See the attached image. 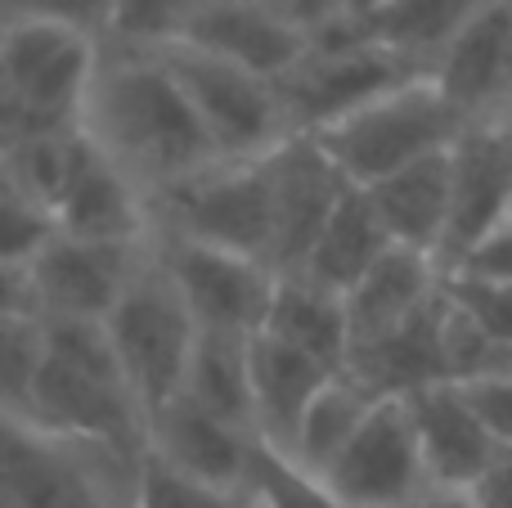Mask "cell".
Returning a JSON list of instances; mask_svg holds the SVG:
<instances>
[{
    "instance_id": "9c48e42d",
    "label": "cell",
    "mask_w": 512,
    "mask_h": 508,
    "mask_svg": "<svg viewBox=\"0 0 512 508\" xmlns=\"http://www.w3.org/2000/svg\"><path fill=\"white\" fill-rule=\"evenodd\" d=\"M153 252L203 333L256 338L265 329L274 288H279L274 266L194 239H176V234H153Z\"/></svg>"
},
{
    "instance_id": "7c38bea8",
    "label": "cell",
    "mask_w": 512,
    "mask_h": 508,
    "mask_svg": "<svg viewBox=\"0 0 512 508\" xmlns=\"http://www.w3.org/2000/svg\"><path fill=\"white\" fill-rule=\"evenodd\" d=\"M409 419H414L418 446L427 459L432 486H454V491H481L495 477V468L508 459L490 423L481 419L477 401L459 383H432L423 392L405 396Z\"/></svg>"
},
{
    "instance_id": "ffe728a7",
    "label": "cell",
    "mask_w": 512,
    "mask_h": 508,
    "mask_svg": "<svg viewBox=\"0 0 512 508\" xmlns=\"http://www.w3.org/2000/svg\"><path fill=\"white\" fill-rule=\"evenodd\" d=\"M252 356V414H256V437L274 441V446H288L292 432H297L306 405L315 401V392L342 369H328L319 360L292 351L288 342L270 338V333H256L248 342Z\"/></svg>"
},
{
    "instance_id": "9a60e30c",
    "label": "cell",
    "mask_w": 512,
    "mask_h": 508,
    "mask_svg": "<svg viewBox=\"0 0 512 508\" xmlns=\"http://www.w3.org/2000/svg\"><path fill=\"white\" fill-rule=\"evenodd\" d=\"M454 221L445 248V275L512 216V126H468L450 149Z\"/></svg>"
},
{
    "instance_id": "d590c367",
    "label": "cell",
    "mask_w": 512,
    "mask_h": 508,
    "mask_svg": "<svg viewBox=\"0 0 512 508\" xmlns=\"http://www.w3.org/2000/svg\"><path fill=\"white\" fill-rule=\"evenodd\" d=\"M468 396L477 401L481 419L490 423V432L499 437V446L512 455V378H495V383L468 387Z\"/></svg>"
},
{
    "instance_id": "f1b7e54d",
    "label": "cell",
    "mask_w": 512,
    "mask_h": 508,
    "mask_svg": "<svg viewBox=\"0 0 512 508\" xmlns=\"http://www.w3.org/2000/svg\"><path fill=\"white\" fill-rule=\"evenodd\" d=\"M248 495L256 508H342L333 486L319 473L301 468L283 446L256 437L252 459H248Z\"/></svg>"
},
{
    "instance_id": "8d00e7d4",
    "label": "cell",
    "mask_w": 512,
    "mask_h": 508,
    "mask_svg": "<svg viewBox=\"0 0 512 508\" xmlns=\"http://www.w3.org/2000/svg\"><path fill=\"white\" fill-rule=\"evenodd\" d=\"M414 508H486L477 491H454V486H432Z\"/></svg>"
},
{
    "instance_id": "d4e9b609",
    "label": "cell",
    "mask_w": 512,
    "mask_h": 508,
    "mask_svg": "<svg viewBox=\"0 0 512 508\" xmlns=\"http://www.w3.org/2000/svg\"><path fill=\"white\" fill-rule=\"evenodd\" d=\"M490 0H378L364 18L373 41L405 54L409 63L432 72V63L445 54V45L486 9Z\"/></svg>"
},
{
    "instance_id": "d6986e66",
    "label": "cell",
    "mask_w": 512,
    "mask_h": 508,
    "mask_svg": "<svg viewBox=\"0 0 512 508\" xmlns=\"http://www.w3.org/2000/svg\"><path fill=\"white\" fill-rule=\"evenodd\" d=\"M373 207H378L382 225H387L391 243L409 252L436 257L445 266V248H450V221H454V171L450 153L418 162V167L400 171V176L382 180L369 189Z\"/></svg>"
},
{
    "instance_id": "83f0119b",
    "label": "cell",
    "mask_w": 512,
    "mask_h": 508,
    "mask_svg": "<svg viewBox=\"0 0 512 508\" xmlns=\"http://www.w3.org/2000/svg\"><path fill=\"white\" fill-rule=\"evenodd\" d=\"M81 131H63V135H14L0 140V180L5 189L41 203L54 216V203L63 194V180L72 167V149H77Z\"/></svg>"
},
{
    "instance_id": "e575fe53",
    "label": "cell",
    "mask_w": 512,
    "mask_h": 508,
    "mask_svg": "<svg viewBox=\"0 0 512 508\" xmlns=\"http://www.w3.org/2000/svg\"><path fill=\"white\" fill-rule=\"evenodd\" d=\"M450 293L459 297V306H468L499 342L512 347V288H486V284H463L450 279Z\"/></svg>"
},
{
    "instance_id": "44dd1931",
    "label": "cell",
    "mask_w": 512,
    "mask_h": 508,
    "mask_svg": "<svg viewBox=\"0 0 512 508\" xmlns=\"http://www.w3.org/2000/svg\"><path fill=\"white\" fill-rule=\"evenodd\" d=\"M391 248H396V243H391L369 189H351V194L337 203V212L328 216V225L315 239L310 257L301 261V270H292V275L346 297Z\"/></svg>"
},
{
    "instance_id": "5b68a950",
    "label": "cell",
    "mask_w": 512,
    "mask_h": 508,
    "mask_svg": "<svg viewBox=\"0 0 512 508\" xmlns=\"http://www.w3.org/2000/svg\"><path fill=\"white\" fill-rule=\"evenodd\" d=\"M153 234H176L274 266L270 153L252 162H216L153 198Z\"/></svg>"
},
{
    "instance_id": "ab89813d",
    "label": "cell",
    "mask_w": 512,
    "mask_h": 508,
    "mask_svg": "<svg viewBox=\"0 0 512 508\" xmlns=\"http://www.w3.org/2000/svg\"><path fill=\"white\" fill-rule=\"evenodd\" d=\"M508 459H512V455H508Z\"/></svg>"
},
{
    "instance_id": "f35d334b",
    "label": "cell",
    "mask_w": 512,
    "mask_h": 508,
    "mask_svg": "<svg viewBox=\"0 0 512 508\" xmlns=\"http://www.w3.org/2000/svg\"><path fill=\"white\" fill-rule=\"evenodd\" d=\"M504 126H512V108H508V117H504Z\"/></svg>"
},
{
    "instance_id": "74e56055",
    "label": "cell",
    "mask_w": 512,
    "mask_h": 508,
    "mask_svg": "<svg viewBox=\"0 0 512 508\" xmlns=\"http://www.w3.org/2000/svg\"><path fill=\"white\" fill-rule=\"evenodd\" d=\"M477 495L486 508H512V459H504V464L495 468V477H490Z\"/></svg>"
},
{
    "instance_id": "e0dca14e",
    "label": "cell",
    "mask_w": 512,
    "mask_h": 508,
    "mask_svg": "<svg viewBox=\"0 0 512 508\" xmlns=\"http://www.w3.org/2000/svg\"><path fill=\"white\" fill-rule=\"evenodd\" d=\"M252 446H256V432L216 419V414H207L203 405L185 401V396H176L167 410L149 419L153 455L167 459L180 473L203 477V482H216V486L248 482Z\"/></svg>"
},
{
    "instance_id": "4316f807",
    "label": "cell",
    "mask_w": 512,
    "mask_h": 508,
    "mask_svg": "<svg viewBox=\"0 0 512 508\" xmlns=\"http://www.w3.org/2000/svg\"><path fill=\"white\" fill-rule=\"evenodd\" d=\"M207 0H113L104 50L117 54H162L189 41Z\"/></svg>"
},
{
    "instance_id": "ac0fdd59",
    "label": "cell",
    "mask_w": 512,
    "mask_h": 508,
    "mask_svg": "<svg viewBox=\"0 0 512 508\" xmlns=\"http://www.w3.org/2000/svg\"><path fill=\"white\" fill-rule=\"evenodd\" d=\"M445 266L436 257L409 248H391L360 284L346 293V315H351V338L355 347L387 338V333L405 329L409 320L436 306V297L445 293ZM355 356V351H351Z\"/></svg>"
},
{
    "instance_id": "4dcf8cb0",
    "label": "cell",
    "mask_w": 512,
    "mask_h": 508,
    "mask_svg": "<svg viewBox=\"0 0 512 508\" xmlns=\"http://www.w3.org/2000/svg\"><path fill=\"white\" fill-rule=\"evenodd\" d=\"M131 508H256L248 486H216L203 477H189L144 450L140 477H135V504Z\"/></svg>"
},
{
    "instance_id": "30bf717a",
    "label": "cell",
    "mask_w": 512,
    "mask_h": 508,
    "mask_svg": "<svg viewBox=\"0 0 512 508\" xmlns=\"http://www.w3.org/2000/svg\"><path fill=\"white\" fill-rule=\"evenodd\" d=\"M342 508H414L432 491L405 396H382L355 441L324 473Z\"/></svg>"
},
{
    "instance_id": "f546056e",
    "label": "cell",
    "mask_w": 512,
    "mask_h": 508,
    "mask_svg": "<svg viewBox=\"0 0 512 508\" xmlns=\"http://www.w3.org/2000/svg\"><path fill=\"white\" fill-rule=\"evenodd\" d=\"M50 356V329L32 311H5L0 320V383H5V419H18L36 392V378Z\"/></svg>"
},
{
    "instance_id": "7402d4cb",
    "label": "cell",
    "mask_w": 512,
    "mask_h": 508,
    "mask_svg": "<svg viewBox=\"0 0 512 508\" xmlns=\"http://www.w3.org/2000/svg\"><path fill=\"white\" fill-rule=\"evenodd\" d=\"M270 338L288 342L292 351L319 360L328 369H351V315H346V297L328 293V288L310 284L301 275H279L274 288L270 315H265V329Z\"/></svg>"
},
{
    "instance_id": "7a4b0ae2",
    "label": "cell",
    "mask_w": 512,
    "mask_h": 508,
    "mask_svg": "<svg viewBox=\"0 0 512 508\" xmlns=\"http://www.w3.org/2000/svg\"><path fill=\"white\" fill-rule=\"evenodd\" d=\"M104 41L50 18H5L0 27V140L81 131Z\"/></svg>"
},
{
    "instance_id": "8fae6325",
    "label": "cell",
    "mask_w": 512,
    "mask_h": 508,
    "mask_svg": "<svg viewBox=\"0 0 512 508\" xmlns=\"http://www.w3.org/2000/svg\"><path fill=\"white\" fill-rule=\"evenodd\" d=\"M54 225L72 239L95 243H153V203L86 131L77 135Z\"/></svg>"
},
{
    "instance_id": "d6a6232c",
    "label": "cell",
    "mask_w": 512,
    "mask_h": 508,
    "mask_svg": "<svg viewBox=\"0 0 512 508\" xmlns=\"http://www.w3.org/2000/svg\"><path fill=\"white\" fill-rule=\"evenodd\" d=\"M450 279L486 284V288H512V216L499 225V230H490L486 239L450 270Z\"/></svg>"
},
{
    "instance_id": "5bb4252c",
    "label": "cell",
    "mask_w": 512,
    "mask_h": 508,
    "mask_svg": "<svg viewBox=\"0 0 512 508\" xmlns=\"http://www.w3.org/2000/svg\"><path fill=\"white\" fill-rule=\"evenodd\" d=\"M432 81L445 90L468 126H495L512 108V0H490L432 63Z\"/></svg>"
},
{
    "instance_id": "2e32d148",
    "label": "cell",
    "mask_w": 512,
    "mask_h": 508,
    "mask_svg": "<svg viewBox=\"0 0 512 508\" xmlns=\"http://www.w3.org/2000/svg\"><path fill=\"white\" fill-rule=\"evenodd\" d=\"M189 45H203V50L270 81L292 77L310 54L306 32L288 23L270 0H207V9L189 32Z\"/></svg>"
},
{
    "instance_id": "52a82bcc",
    "label": "cell",
    "mask_w": 512,
    "mask_h": 508,
    "mask_svg": "<svg viewBox=\"0 0 512 508\" xmlns=\"http://www.w3.org/2000/svg\"><path fill=\"white\" fill-rule=\"evenodd\" d=\"M149 243H95L54 234L32 266L5 270V311H32L50 324H108Z\"/></svg>"
},
{
    "instance_id": "277c9868",
    "label": "cell",
    "mask_w": 512,
    "mask_h": 508,
    "mask_svg": "<svg viewBox=\"0 0 512 508\" xmlns=\"http://www.w3.org/2000/svg\"><path fill=\"white\" fill-rule=\"evenodd\" d=\"M104 329L108 342H113L117 365H122L126 383H131L135 405L144 410V423H149L153 414H162L185 392L189 360H194L198 333H203L198 320L189 315L180 288L162 270L153 243L140 275L131 279V288L117 302V311L108 315Z\"/></svg>"
},
{
    "instance_id": "1f68e13d",
    "label": "cell",
    "mask_w": 512,
    "mask_h": 508,
    "mask_svg": "<svg viewBox=\"0 0 512 508\" xmlns=\"http://www.w3.org/2000/svg\"><path fill=\"white\" fill-rule=\"evenodd\" d=\"M59 234L54 216L41 203L5 189V207H0V270H23L36 261V252Z\"/></svg>"
},
{
    "instance_id": "484cf974",
    "label": "cell",
    "mask_w": 512,
    "mask_h": 508,
    "mask_svg": "<svg viewBox=\"0 0 512 508\" xmlns=\"http://www.w3.org/2000/svg\"><path fill=\"white\" fill-rule=\"evenodd\" d=\"M252 338H230V333H198L194 360L185 374V401L203 405L207 414L234 423V428L256 432L252 414Z\"/></svg>"
},
{
    "instance_id": "603a6c76",
    "label": "cell",
    "mask_w": 512,
    "mask_h": 508,
    "mask_svg": "<svg viewBox=\"0 0 512 508\" xmlns=\"http://www.w3.org/2000/svg\"><path fill=\"white\" fill-rule=\"evenodd\" d=\"M450 284V279H445ZM445 293L436 297V306H427L418 320H409L405 329L387 333V338L355 347L351 374L360 383H369L378 396H414L432 383H450L445 378Z\"/></svg>"
},
{
    "instance_id": "ba28073f",
    "label": "cell",
    "mask_w": 512,
    "mask_h": 508,
    "mask_svg": "<svg viewBox=\"0 0 512 508\" xmlns=\"http://www.w3.org/2000/svg\"><path fill=\"white\" fill-rule=\"evenodd\" d=\"M423 72L427 68L409 63L405 54L373 41L360 18V23H342L319 32L310 41V54L301 59V68L292 77H283L279 86H283V99H288L292 131L315 135L324 126L342 122L355 108L373 104L387 90L423 77Z\"/></svg>"
},
{
    "instance_id": "4fadbf2b",
    "label": "cell",
    "mask_w": 512,
    "mask_h": 508,
    "mask_svg": "<svg viewBox=\"0 0 512 508\" xmlns=\"http://www.w3.org/2000/svg\"><path fill=\"white\" fill-rule=\"evenodd\" d=\"M274 176V270L292 275L310 257L315 239L324 234L328 216L337 212L351 180L333 167L324 149L310 135H292L283 149L270 153Z\"/></svg>"
},
{
    "instance_id": "cb8c5ba5",
    "label": "cell",
    "mask_w": 512,
    "mask_h": 508,
    "mask_svg": "<svg viewBox=\"0 0 512 508\" xmlns=\"http://www.w3.org/2000/svg\"><path fill=\"white\" fill-rule=\"evenodd\" d=\"M378 401L382 396L373 392L369 383H360L351 369H342V374H333L315 392V401L306 405L297 432H292V441L283 450H288L301 468H310V473L324 477L328 468L342 459V450L355 441V432L364 428V419L373 414Z\"/></svg>"
},
{
    "instance_id": "8992f818",
    "label": "cell",
    "mask_w": 512,
    "mask_h": 508,
    "mask_svg": "<svg viewBox=\"0 0 512 508\" xmlns=\"http://www.w3.org/2000/svg\"><path fill=\"white\" fill-rule=\"evenodd\" d=\"M162 63H167L171 77L189 95L198 122L212 135L216 153L225 162L265 158V153L283 149L297 135L279 81L256 77V72L189 41L162 50Z\"/></svg>"
},
{
    "instance_id": "3957f363",
    "label": "cell",
    "mask_w": 512,
    "mask_h": 508,
    "mask_svg": "<svg viewBox=\"0 0 512 508\" xmlns=\"http://www.w3.org/2000/svg\"><path fill=\"white\" fill-rule=\"evenodd\" d=\"M468 122L445 99V90L432 81V72L405 81V86L378 95L373 104L346 113L342 122L315 131L310 140L333 158V167L355 189H373L418 162L450 153Z\"/></svg>"
},
{
    "instance_id": "6da1fadb",
    "label": "cell",
    "mask_w": 512,
    "mask_h": 508,
    "mask_svg": "<svg viewBox=\"0 0 512 508\" xmlns=\"http://www.w3.org/2000/svg\"><path fill=\"white\" fill-rule=\"evenodd\" d=\"M81 131L153 198L225 162L162 54L104 50Z\"/></svg>"
},
{
    "instance_id": "836d02e7",
    "label": "cell",
    "mask_w": 512,
    "mask_h": 508,
    "mask_svg": "<svg viewBox=\"0 0 512 508\" xmlns=\"http://www.w3.org/2000/svg\"><path fill=\"white\" fill-rule=\"evenodd\" d=\"M108 14L113 0H5V18H50V23L81 27L99 41L108 32Z\"/></svg>"
}]
</instances>
